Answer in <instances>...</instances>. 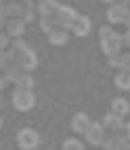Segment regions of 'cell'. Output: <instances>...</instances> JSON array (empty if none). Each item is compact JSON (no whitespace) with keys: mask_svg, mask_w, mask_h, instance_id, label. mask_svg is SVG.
<instances>
[{"mask_svg":"<svg viewBox=\"0 0 130 150\" xmlns=\"http://www.w3.org/2000/svg\"><path fill=\"white\" fill-rule=\"evenodd\" d=\"M111 34H113V30L109 28V25H103L101 30H99V36H101V40H105V38H109Z\"/></svg>","mask_w":130,"mask_h":150,"instance_id":"7402d4cb","label":"cell"},{"mask_svg":"<svg viewBox=\"0 0 130 150\" xmlns=\"http://www.w3.org/2000/svg\"><path fill=\"white\" fill-rule=\"evenodd\" d=\"M40 28H42V32L53 34L55 30H57V21H55V17H40Z\"/></svg>","mask_w":130,"mask_h":150,"instance_id":"2e32d148","label":"cell"},{"mask_svg":"<svg viewBox=\"0 0 130 150\" xmlns=\"http://www.w3.org/2000/svg\"><path fill=\"white\" fill-rule=\"evenodd\" d=\"M6 78H4V74H0V91H4V87H6Z\"/></svg>","mask_w":130,"mask_h":150,"instance_id":"4316f807","label":"cell"},{"mask_svg":"<svg viewBox=\"0 0 130 150\" xmlns=\"http://www.w3.org/2000/svg\"><path fill=\"white\" fill-rule=\"evenodd\" d=\"M34 104H36V97L32 91H25V89H15L13 91V106L17 110L25 112V110H32Z\"/></svg>","mask_w":130,"mask_h":150,"instance_id":"3957f363","label":"cell"},{"mask_svg":"<svg viewBox=\"0 0 130 150\" xmlns=\"http://www.w3.org/2000/svg\"><path fill=\"white\" fill-rule=\"evenodd\" d=\"M78 13L74 11L72 6H59L57 11H55V21H57V25H59V30H72L74 28V23L78 21Z\"/></svg>","mask_w":130,"mask_h":150,"instance_id":"7a4b0ae2","label":"cell"},{"mask_svg":"<svg viewBox=\"0 0 130 150\" xmlns=\"http://www.w3.org/2000/svg\"><path fill=\"white\" fill-rule=\"evenodd\" d=\"M107 139V133H105V127L101 123H92V127L88 129L86 133V142L90 146H103Z\"/></svg>","mask_w":130,"mask_h":150,"instance_id":"52a82bcc","label":"cell"},{"mask_svg":"<svg viewBox=\"0 0 130 150\" xmlns=\"http://www.w3.org/2000/svg\"><path fill=\"white\" fill-rule=\"evenodd\" d=\"M122 47H124V36L120 34H111L109 38H105V40H101V49L103 53L107 57H115V55H122Z\"/></svg>","mask_w":130,"mask_h":150,"instance_id":"277c9868","label":"cell"},{"mask_svg":"<svg viewBox=\"0 0 130 150\" xmlns=\"http://www.w3.org/2000/svg\"><path fill=\"white\" fill-rule=\"evenodd\" d=\"M0 108H2V97H0Z\"/></svg>","mask_w":130,"mask_h":150,"instance_id":"1f68e13d","label":"cell"},{"mask_svg":"<svg viewBox=\"0 0 130 150\" xmlns=\"http://www.w3.org/2000/svg\"><path fill=\"white\" fill-rule=\"evenodd\" d=\"M72 32H74L76 36H86L88 32H90V19L84 17V15H80L78 21H76L74 28H72Z\"/></svg>","mask_w":130,"mask_h":150,"instance_id":"7c38bea8","label":"cell"},{"mask_svg":"<svg viewBox=\"0 0 130 150\" xmlns=\"http://www.w3.org/2000/svg\"><path fill=\"white\" fill-rule=\"evenodd\" d=\"M34 8H36L34 2H25V4H21V21H23V23L32 21V17H34Z\"/></svg>","mask_w":130,"mask_h":150,"instance_id":"ac0fdd59","label":"cell"},{"mask_svg":"<svg viewBox=\"0 0 130 150\" xmlns=\"http://www.w3.org/2000/svg\"><path fill=\"white\" fill-rule=\"evenodd\" d=\"M92 127V123H90V118H88V114H84V112H80V114H76L74 116V123H72V129L76 133H88V129Z\"/></svg>","mask_w":130,"mask_h":150,"instance_id":"9c48e42d","label":"cell"},{"mask_svg":"<svg viewBox=\"0 0 130 150\" xmlns=\"http://www.w3.org/2000/svg\"><path fill=\"white\" fill-rule=\"evenodd\" d=\"M17 144L21 150H34L40 144V135L34 131V129H21L17 135Z\"/></svg>","mask_w":130,"mask_h":150,"instance_id":"5b68a950","label":"cell"},{"mask_svg":"<svg viewBox=\"0 0 130 150\" xmlns=\"http://www.w3.org/2000/svg\"><path fill=\"white\" fill-rule=\"evenodd\" d=\"M126 25H128V30H130V15H128V19H126Z\"/></svg>","mask_w":130,"mask_h":150,"instance_id":"f1b7e54d","label":"cell"},{"mask_svg":"<svg viewBox=\"0 0 130 150\" xmlns=\"http://www.w3.org/2000/svg\"><path fill=\"white\" fill-rule=\"evenodd\" d=\"M122 70L124 72H130V51L122 53Z\"/></svg>","mask_w":130,"mask_h":150,"instance_id":"44dd1931","label":"cell"},{"mask_svg":"<svg viewBox=\"0 0 130 150\" xmlns=\"http://www.w3.org/2000/svg\"><path fill=\"white\" fill-rule=\"evenodd\" d=\"M23 28H25V23L21 21V19H8V21H6V34H8V38L19 40V36L23 34Z\"/></svg>","mask_w":130,"mask_h":150,"instance_id":"30bf717a","label":"cell"},{"mask_svg":"<svg viewBox=\"0 0 130 150\" xmlns=\"http://www.w3.org/2000/svg\"><path fill=\"white\" fill-rule=\"evenodd\" d=\"M124 45H126V47L130 49V30H128V32L124 34Z\"/></svg>","mask_w":130,"mask_h":150,"instance_id":"83f0119b","label":"cell"},{"mask_svg":"<svg viewBox=\"0 0 130 150\" xmlns=\"http://www.w3.org/2000/svg\"><path fill=\"white\" fill-rule=\"evenodd\" d=\"M115 85H117V89H124V91H128L130 89V72H117L115 74Z\"/></svg>","mask_w":130,"mask_h":150,"instance_id":"9a60e30c","label":"cell"},{"mask_svg":"<svg viewBox=\"0 0 130 150\" xmlns=\"http://www.w3.org/2000/svg\"><path fill=\"white\" fill-rule=\"evenodd\" d=\"M126 139L122 137V135H120V133H113V135H109L107 139H105V150H124L126 148Z\"/></svg>","mask_w":130,"mask_h":150,"instance_id":"8fae6325","label":"cell"},{"mask_svg":"<svg viewBox=\"0 0 130 150\" xmlns=\"http://www.w3.org/2000/svg\"><path fill=\"white\" fill-rule=\"evenodd\" d=\"M34 87V78L29 74H21V78L17 81V89H25V91H32Z\"/></svg>","mask_w":130,"mask_h":150,"instance_id":"d6986e66","label":"cell"},{"mask_svg":"<svg viewBox=\"0 0 130 150\" xmlns=\"http://www.w3.org/2000/svg\"><path fill=\"white\" fill-rule=\"evenodd\" d=\"M120 135H122L124 139H130V123H126V125L122 127V131H120Z\"/></svg>","mask_w":130,"mask_h":150,"instance_id":"d4e9b609","label":"cell"},{"mask_svg":"<svg viewBox=\"0 0 130 150\" xmlns=\"http://www.w3.org/2000/svg\"><path fill=\"white\" fill-rule=\"evenodd\" d=\"M4 47H8V34H2V32H0V51H2Z\"/></svg>","mask_w":130,"mask_h":150,"instance_id":"484cf974","label":"cell"},{"mask_svg":"<svg viewBox=\"0 0 130 150\" xmlns=\"http://www.w3.org/2000/svg\"><path fill=\"white\" fill-rule=\"evenodd\" d=\"M59 8L57 2H53V0H46V2H40L38 4V11L42 17H55V11Z\"/></svg>","mask_w":130,"mask_h":150,"instance_id":"5bb4252c","label":"cell"},{"mask_svg":"<svg viewBox=\"0 0 130 150\" xmlns=\"http://www.w3.org/2000/svg\"><path fill=\"white\" fill-rule=\"evenodd\" d=\"M63 150H84V144L80 142V139H65V144H63Z\"/></svg>","mask_w":130,"mask_h":150,"instance_id":"ffe728a7","label":"cell"},{"mask_svg":"<svg viewBox=\"0 0 130 150\" xmlns=\"http://www.w3.org/2000/svg\"><path fill=\"white\" fill-rule=\"evenodd\" d=\"M6 66H8V53L0 51V70H6Z\"/></svg>","mask_w":130,"mask_h":150,"instance_id":"603a6c76","label":"cell"},{"mask_svg":"<svg viewBox=\"0 0 130 150\" xmlns=\"http://www.w3.org/2000/svg\"><path fill=\"white\" fill-rule=\"evenodd\" d=\"M101 125L105 127V131L109 129L111 135H113V133H120V131H122V127H124L126 123H124V118H120V116H115V114H105L103 121H101Z\"/></svg>","mask_w":130,"mask_h":150,"instance_id":"ba28073f","label":"cell"},{"mask_svg":"<svg viewBox=\"0 0 130 150\" xmlns=\"http://www.w3.org/2000/svg\"><path fill=\"white\" fill-rule=\"evenodd\" d=\"M130 11L126 4H111L107 8V21L109 23H126Z\"/></svg>","mask_w":130,"mask_h":150,"instance_id":"8992f818","label":"cell"},{"mask_svg":"<svg viewBox=\"0 0 130 150\" xmlns=\"http://www.w3.org/2000/svg\"><path fill=\"white\" fill-rule=\"evenodd\" d=\"M8 59L15 62L19 68H21V72H25V74L38 66V57L34 55L32 49L25 47V42H21V40H13L11 51H8Z\"/></svg>","mask_w":130,"mask_h":150,"instance_id":"6da1fadb","label":"cell"},{"mask_svg":"<svg viewBox=\"0 0 130 150\" xmlns=\"http://www.w3.org/2000/svg\"><path fill=\"white\" fill-rule=\"evenodd\" d=\"M48 40H51V45H65L67 42V32L65 30H55L53 34H48Z\"/></svg>","mask_w":130,"mask_h":150,"instance_id":"e0dca14e","label":"cell"},{"mask_svg":"<svg viewBox=\"0 0 130 150\" xmlns=\"http://www.w3.org/2000/svg\"><path fill=\"white\" fill-rule=\"evenodd\" d=\"M0 129H2V118H0Z\"/></svg>","mask_w":130,"mask_h":150,"instance_id":"4dcf8cb0","label":"cell"},{"mask_svg":"<svg viewBox=\"0 0 130 150\" xmlns=\"http://www.w3.org/2000/svg\"><path fill=\"white\" fill-rule=\"evenodd\" d=\"M109 66H113V68H122V55L109 57Z\"/></svg>","mask_w":130,"mask_h":150,"instance_id":"cb8c5ba5","label":"cell"},{"mask_svg":"<svg viewBox=\"0 0 130 150\" xmlns=\"http://www.w3.org/2000/svg\"><path fill=\"white\" fill-rule=\"evenodd\" d=\"M111 114L120 116V118H124L128 114V102L124 97H115L113 102H111Z\"/></svg>","mask_w":130,"mask_h":150,"instance_id":"4fadbf2b","label":"cell"},{"mask_svg":"<svg viewBox=\"0 0 130 150\" xmlns=\"http://www.w3.org/2000/svg\"><path fill=\"white\" fill-rule=\"evenodd\" d=\"M124 150H130V142H128V144H126V148H124Z\"/></svg>","mask_w":130,"mask_h":150,"instance_id":"f546056e","label":"cell"}]
</instances>
